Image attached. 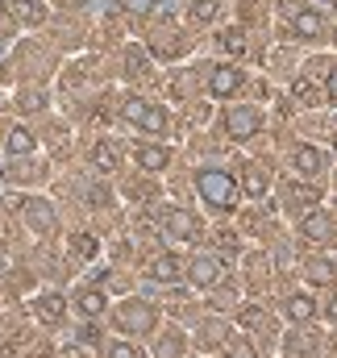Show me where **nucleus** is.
I'll return each mask as SVG.
<instances>
[{
    "instance_id": "1",
    "label": "nucleus",
    "mask_w": 337,
    "mask_h": 358,
    "mask_svg": "<svg viewBox=\"0 0 337 358\" xmlns=\"http://www.w3.org/2000/svg\"><path fill=\"white\" fill-rule=\"evenodd\" d=\"M196 192H200V200H204L213 213H234V204H238V196H242L238 179L229 176V171H221V167L196 171Z\"/></svg>"
},
{
    "instance_id": "2",
    "label": "nucleus",
    "mask_w": 337,
    "mask_h": 358,
    "mask_svg": "<svg viewBox=\"0 0 337 358\" xmlns=\"http://www.w3.org/2000/svg\"><path fill=\"white\" fill-rule=\"evenodd\" d=\"M113 321H117L121 334L146 338V334H155V325H159V304H150V300H142V296H129V300H121V304L113 308Z\"/></svg>"
},
{
    "instance_id": "3",
    "label": "nucleus",
    "mask_w": 337,
    "mask_h": 358,
    "mask_svg": "<svg viewBox=\"0 0 337 358\" xmlns=\"http://www.w3.org/2000/svg\"><path fill=\"white\" fill-rule=\"evenodd\" d=\"M121 117H125L134 129L155 134V138L167 129V108H159V104H150V100H142V96H129V100L121 104Z\"/></svg>"
},
{
    "instance_id": "4",
    "label": "nucleus",
    "mask_w": 337,
    "mask_h": 358,
    "mask_svg": "<svg viewBox=\"0 0 337 358\" xmlns=\"http://www.w3.org/2000/svg\"><path fill=\"white\" fill-rule=\"evenodd\" d=\"M262 129V113L254 104H238V108H225V134L234 142H250L254 134Z\"/></svg>"
},
{
    "instance_id": "5",
    "label": "nucleus",
    "mask_w": 337,
    "mask_h": 358,
    "mask_svg": "<svg viewBox=\"0 0 337 358\" xmlns=\"http://www.w3.org/2000/svg\"><path fill=\"white\" fill-rule=\"evenodd\" d=\"M163 238L167 242H196L200 238V225H196V217L192 213H183V208H167V217H163Z\"/></svg>"
},
{
    "instance_id": "6",
    "label": "nucleus",
    "mask_w": 337,
    "mask_h": 358,
    "mask_svg": "<svg viewBox=\"0 0 337 358\" xmlns=\"http://www.w3.org/2000/svg\"><path fill=\"white\" fill-rule=\"evenodd\" d=\"M187 279H192L196 287H217V283L225 279V263H221L217 255H196V259L187 263Z\"/></svg>"
},
{
    "instance_id": "7",
    "label": "nucleus",
    "mask_w": 337,
    "mask_h": 358,
    "mask_svg": "<svg viewBox=\"0 0 337 358\" xmlns=\"http://www.w3.org/2000/svg\"><path fill=\"white\" fill-rule=\"evenodd\" d=\"M242 88H246V76H242L238 67L221 63V67H213V71H208V92H213V96L229 100V96H238Z\"/></svg>"
},
{
    "instance_id": "8",
    "label": "nucleus",
    "mask_w": 337,
    "mask_h": 358,
    "mask_svg": "<svg viewBox=\"0 0 337 358\" xmlns=\"http://www.w3.org/2000/svg\"><path fill=\"white\" fill-rule=\"evenodd\" d=\"M292 167H296V176H304V179H321L325 176V155L313 142H300L292 150Z\"/></svg>"
},
{
    "instance_id": "9",
    "label": "nucleus",
    "mask_w": 337,
    "mask_h": 358,
    "mask_svg": "<svg viewBox=\"0 0 337 358\" xmlns=\"http://www.w3.org/2000/svg\"><path fill=\"white\" fill-rule=\"evenodd\" d=\"M287 29H292L296 38H321V34H325V17H321L317 8H296L292 21H287Z\"/></svg>"
},
{
    "instance_id": "10",
    "label": "nucleus",
    "mask_w": 337,
    "mask_h": 358,
    "mask_svg": "<svg viewBox=\"0 0 337 358\" xmlns=\"http://www.w3.org/2000/svg\"><path fill=\"white\" fill-rule=\"evenodd\" d=\"M300 234H304L308 242H329V238H334V217H329L325 208H313V213L300 221Z\"/></svg>"
},
{
    "instance_id": "11",
    "label": "nucleus",
    "mask_w": 337,
    "mask_h": 358,
    "mask_svg": "<svg viewBox=\"0 0 337 358\" xmlns=\"http://www.w3.org/2000/svg\"><path fill=\"white\" fill-rule=\"evenodd\" d=\"M187 271H183V259L179 255H155L150 259V279L155 283H179Z\"/></svg>"
},
{
    "instance_id": "12",
    "label": "nucleus",
    "mask_w": 337,
    "mask_h": 358,
    "mask_svg": "<svg viewBox=\"0 0 337 358\" xmlns=\"http://www.w3.org/2000/svg\"><path fill=\"white\" fill-rule=\"evenodd\" d=\"M63 313H67V304H63V296H59V292H42V296L34 300V317H38L42 325H59V321H63Z\"/></svg>"
},
{
    "instance_id": "13",
    "label": "nucleus",
    "mask_w": 337,
    "mask_h": 358,
    "mask_svg": "<svg viewBox=\"0 0 337 358\" xmlns=\"http://www.w3.org/2000/svg\"><path fill=\"white\" fill-rule=\"evenodd\" d=\"M283 317H287L292 325H308V321L317 317V300H313V296H304V292H296V296H287V300H283Z\"/></svg>"
},
{
    "instance_id": "14",
    "label": "nucleus",
    "mask_w": 337,
    "mask_h": 358,
    "mask_svg": "<svg viewBox=\"0 0 337 358\" xmlns=\"http://www.w3.org/2000/svg\"><path fill=\"white\" fill-rule=\"evenodd\" d=\"M134 163L142 167V171H150V176H159L163 167L171 163V155H167V146H155V142H142L138 150H134Z\"/></svg>"
},
{
    "instance_id": "15",
    "label": "nucleus",
    "mask_w": 337,
    "mask_h": 358,
    "mask_svg": "<svg viewBox=\"0 0 337 358\" xmlns=\"http://www.w3.org/2000/svg\"><path fill=\"white\" fill-rule=\"evenodd\" d=\"M104 308H108V300H104L100 287H80V292H76V313H80L84 321H96Z\"/></svg>"
},
{
    "instance_id": "16",
    "label": "nucleus",
    "mask_w": 337,
    "mask_h": 358,
    "mask_svg": "<svg viewBox=\"0 0 337 358\" xmlns=\"http://www.w3.org/2000/svg\"><path fill=\"white\" fill-rule=\"evenodd\" d=\"M25 221H29L38 234H50V229L59 225V217H55V208H50L46 200H25Z\"/></svg>"
},
{
    "instance_id": "17",
    "label": "nucleus",
    "mask_w": 337,
    "mask_h": 358,
    "mask_svg": "<svg viewBox=\"0 0 337 358\" xmlns=\"http://www.w3.org/2000/svg\"><path fill=\"white\" fill-rule=\"evenodd\" d=\"M8 13H13V17H21L25 25H42V21H46V13H42V4H38V0H8Z\"/></svg>"
},
{
    "instance_id": "18",
    "label": "nucleus",
    "mask_w": 337,
    "mask_h": 358,
    "mask_svg": "<svg viewBox=\"0 0 337 358\" xmlns=\"http://www.w3.org/2000/svg\"><path fill=\"white\" fill-rule=\"evenodd\" d=\"M92 163H96L100 171H117V167H121V150H117L113 142H96V150H92Z\"/></svg>"
},
{
    "instance_id": "19",
    "label": "nucleus",
    "mask_w": 337,
    "mask_h": 358,
    "mask_svg": "<svg viewBox=\"0 0 337 358\" xmlns=\"http://www.w3.org/2000/svg\"><path fill=\"white\" fill-rule=\"evenodd\" d=\"M67 250H71V255H76V259H96V255H100V242H96V238H92V234H71V238H67Z\"/></svg>"
},
{
    "instance_id": "20",
    "label": "nucleus",
    "mask_w": 337,
    "mask_h": 358,
    "mask_svg": "<svg viewBox=\"0 0 337 358\" xmlns=\"http://www.w3.org/2000/svg\"><path fill=\"white\" fill-rule=\"evenodd\" d=\"M308 279H313V283H334L337 279V263L334 259H308Z\"/></svg>"
},
{
    "instance_id": "21",
    "label": "nucleus",
    "mask_w": 337,
    "mask_h": 358,
    "mask_svg": "<svg viewBox=\"0 0 337 358\" xmlns=\"http://www.w3.org/2000/svg\"><path fill=\"white\" fill-rule=\"evenodd\" d=\"M217 46H221L225 55H234V59H238V55H246V34H242V29H221Z\"/></svg>"
},
{
    "instance_id": "22",
    "label": "nucleus",
    "mask_w": 337,
    "mask_h": 358,
    "mask_svg": "<svg viewBox=\"0 0 337 358\" xmlns=\"http://www.w3.org/2000/svg\"><path fill=\"white\" fill-rule=\"evenodd\" d=\"M4 150H8V155H29V150H34V134H29V129H8Z\"/></svg>"
},
{
    "instance_id": "23",
    "label": "nucleus",
    "mask_w": 337,
    "mask_h": 358,
    "mask_svg": "<svg viewBox=\"0 0 337 358\" xmlns=\"http://www.w3.org/2000/svg\"><path fill=\"white\" fill-rule=\"evenodd\" d=\"M283 200H287V204H317V200H321V192H317V187H300V183H287Z\"/></svg>"
},
{
    "instance_id": "24",
    "label": "nucleus",
    "mask_w": 337,
    "mask_h": 358,
    "mask_svg": "<svg viewBox=\"0 0 337 358\" xmlns=\"http://www.w3.org/2000/svg\"><path fill=\"white\" fill-rule=\"evenodd\" d=\"M217 13H221V0H192V21L208 25V21H217Z\"/></svg>"
},
{
    "instance_id": "25",
    "label": "nucleus",
    "mask_w": 337,
    "mask_h": 358,
    "mask_svg": "<svg viewBox=\"0 0 337 358\" xmlns=\"http://www.w3.org/2000/svg\"><path fill=\"white\" fill-rule=\"evenodd\" d=\"M225 350H229V358H258V350H254V342L246 334H234V338L225 342Z\"/></svg>"
},
{
    "instance_id": "26",
    "label": "nucleus",
    "mask_w": 337,
    "mask_h": 358,
    "mask_svg": "<svg viewBox=\"0 0 337 358\" xmlns=\"http://www.w3.org/2000/svg\"><path fill=\"white\" fill-rule=\"evenodd\" d=\"M242 187H246V196H254V200H258V196H262V192L271 187V179H266V171H262V167H250Z\"/></svg>"
},
{
    "instance_id": "27",
    "label": "nucleus",
    "mask_w": 337,
    "mask_h": 358,
    "mask_svg": "<svg viewBox=\"0 0 337 358\" xmlns=\"http://www.w3.org/2000/svg\"><path fill=\"white\" fill-rule=\"evenodd\" d=\"M100 358H142V350H138L134 342H104Z\"/></svg>"
},
{
    "instance_id": "28",
    "label": "nucleus",
    "mask_w": 337,
    "mask_h": 358,
    "mask_svg": "<svg viewBox=\"0 0 337 358\" xmlns=\"http://www.w3.org/2000/svg\"><path fill=\"white\" fill-rule=\"evenodd\" d=\"M125 71H129V80H142V76H146V59H142L138 50H129V55H125Z\"/></svg>"
},
{
    "instance_id": "29",
    "label": "nucleus",
    "mask_w": 337,
    "mask_h": 358,
    "mask_svg": "<svg viewBox=\"0 0 337 358\" xmlns=\"http://www.w3.org/2000/svg\"><path fill=\"white\" fill-rule=\"evenodd\" d=\"M287 350H296V355H313L317 346H313V338H304V334H296V338H287Z\"/></svg>"
},
{
    "instance_id": "30",
    "label": "nucleus",
    "mask_w": 337,
    "mask_h": 358,
    "mask_svg": "<svg viewBox=\"0 0 337 358\" xmlns=\"http://www.w3.org/2000/svg\"><path fill=\"white\" fill-rule=\"evenodd\" d=\"M125 8H134V13H146V8H155V0H121Z\"/></svg>"
},
{
    "instance_id": "31",
    "label": "nucleus",
    "mask_w": 337,
    "mask_h": 358,
    "mask_svg": "<svg viewBox=\"0 0 337 358\" xmlns=\"http://www.w3.org/2000/svg\"><path fill=\"white\" fill-rule=\"evenodd\" d=\"M296 96H300V100H313L317 92H313V84H308V80H300V84H296Z\"/></svg>"
},
{
    "instance_id": "32",
    "label": "nucleus",
    "mask_w": 337,
    "mask_h": 358,
    "mask_svg": "<svg viewBox=\"0 0 337 358\" xmlns=\"http://www.w3.org/2000/svg\"><path fill=\"white\" fill-rule=\"evenodd\" d=\"M325 317H329V321H337V296H329V304H325Z\"/></svg>"
},
{
    "instance_id": "33",
    "label": "nucleus",
    "mask_w": 337,
    "mask_h": 358,
    "mask_svg": "<svg viewBox=\"0 0 337 358\" xmlns=\"http://www.w3.org/2000/svg\"><path fill=\"white\" fill-rule=\"evenodd\" d=\"M329 100H337V67H334V76H329Z\"/></svg>"
},
{
    "instance_id": "34",
    "label": "nucleus",
    "mask_w": 337,
    "mask_h": 358,
    "mask_svg": "<svg viewBox=\"0 0 337 358\" xmlns=\"http://www.w3.org/2000/svg\"><path fill=\"white\" fill-rule=\"evenodd\" d=\"M334 150H337V129H334Z\"/></svg>"
},
{
    "instance_id": "35",
    "label": "nucleus",
    "mask_w": 337,
    "mask_h": 358,
    "mask_svg": "<svg viewBox=\"0 0 337 358\" xmlns=\"http://www.w3.org/2000/svg\"><path fill=\"white\" fill-rule=\"evenodd\" d=\"M334 4H337V0H334Z\"/></svg>"
}]
</instances>
